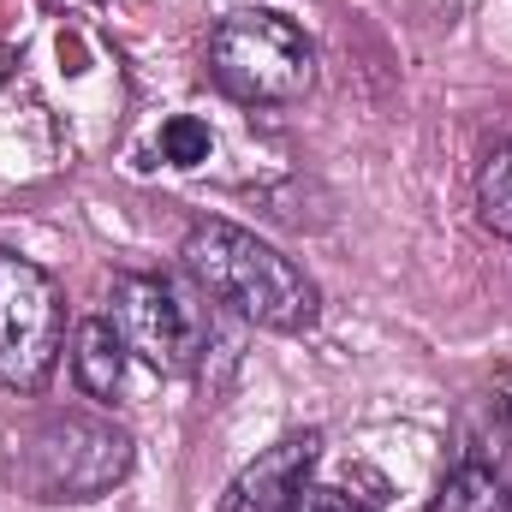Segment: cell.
I'll return each instance as SVG.
<instances>
[{"instance_id": "1", "label": "cell", "mask_w": 512, "mask_h": 512, "mask_svg": "<svg viewBox=\"0 0 512 512\" xmlns=\"http://www.w3.org/2000/svg\"><path fill=\"white\" fill-rule=\"evenodd\" d=\"M179 256H185V274L197 280V292H209L215 304L239 310L256 328L304 334L322 316L316 280L286 251H274L268 239H256V233L233 227V221H197L185 233Z\"/></svg>"}, {"instance_id": "2", "label": "cell", "mask_w": 512, "mask_h": 512, "mask_svg": "<svg viewBox=\"0 0 512 512\" xmlns=\"http://www.w3.org/2000/svg\"><path fill=\"white\" fill-rule=\"evenodd\" d=\"M131 471V435L108 417H48L18 447V489L30 501H96Z\"/></svg>"}, {"instance_id": "3", "label": "cell", "mask_w": 512, "mask_h": 512, "mask_svg": "<svg viewBox=\"0 0 512 512\" xmlns=\"http://www.w3.org/2000/svg\"><path fill=\"white\" fill-rule=\"evenodd\" d=\"M209 72L233 102L280 108L316 84V48L280 12H233L209 36Z\"/></svg>"}, {"instance_id": "4", "label": "cell", "mask_w": 512, "mask_h": 512, "mask_svg": "<svg viewBox=\"0 0 512 512\" xmlns=\"http://www.w3.org/2000/svg\"><path fill=\"white\" fill-rule=\"evenodd\" d=\"M114 328L161 376H191L209 352V310L173 274H120L114 280Z\"/></svg>"}, {"instance_id": "5", "label": "cell", "mask_w": 512, "mask_h": 512, "mask_svg": "<svg viewBox=\"0 0 512 512\" xmlns=\"http://www.w3.org/2000/svg\"><path fill=\"white\" fill-rule=\"evenodd\" d=\"M66 340V304L48 268L0 251V382L12 393H42Z\"/></svg>"}, {"instance_id": "6", "label": "cell", "mask_w": 512, "mask_h": 512, "mask_svg": "<svg viewBox=\"0 0 512 512\" xmlns=\"http://www.w3.org/2000/svg\"><path fill=\"white\" fill-rule=\"evenodd\" d=\"M316 453H322V435H316V429H298V435L274 441L268 453H256L251 465L233 477L221 512H286L298 501V489L310 483Z\"/></svg>"}, {"instance_id": "7", "label": "cell", "mask_w": 512, "mask_h": 512, "mask_svg": "<svg viewBox=\"0 0 512 512\" xmlns=\"http://www.w3.org/2000/svg\"><path fill=\"white\" fill-rule=\"evenodd\" d=\"M126 334L114 328V316H90L78 322V340H72V376L90 399H114L120 382H126Z\"/></svg>"}, {"instance_id": "8", "label": "cell", "mask_w": 512, "mask_h": 512, "mask_svg": "<svg viewBox=\"0 0 512 512\" xmlns=\"http://www.w3.org/2000/svg\"><path fill=\"white\" fill-rule=\"evenodd\" d=\"M512 435V393H471L465 405V423H459V447H465V465H501Z\"/></svg>"}, {"instance_id": "9", "label": "cell", "mask_w": 512, "mask_h": 512, "mask_svg": "<svg viewBox=\"0 0 512 512\" xmlns=\"http://www.w3.org/2000/svg\"><path fill=\"white\" fill-rule=\"evenodd\" d=\"M429 512H507V489H501L495 465H465L459 459L447 471V483H441V495H435Z\"/></svg>"}, {"instance_id": "10", "label": "cell", "mask_w": 512, "mask_h": 512, "mask_svg": "<svg viewBox=\"0 0 512 512\" xmlns=\"http://www.w3.org/2000/svg\"><path fill=\"white\" fill-rule=\"evenodd\" d=\"M477 215L489 233L512 239V143H501L477 173Z\"/></svg>"}, {"instance_id": "11", "label": "cell", "mask_w": 512, "mask_h": 512, "mask_svg": "<svg viewBox=\"0 0 512 512\" xmlns=\"http://www.w3.org/2000/svg\"><path fill=\"white\" fill-rule=\"evenodd\" d=\"M209 149H215V131L203 126L197 114H173V120L161 126V155H167L173 167H203Z\"/></svg>"}, {"instance_id": "12", "label": "cell", "mask_w": 512, "mask_h": 512, "mask_svg": "<svg viewBox=\"0 0 512 512\" xmlns=\"http://www.w3.org/2000/svg\"><path fill=\"white\" fill-rule=\"evenodd\" d=\"M286 512H382V507H376V501H358V495H346V489H328V483H304L298 501Z\"/></svg>"}, {"instance_id": "13", "label": "cell", "mask_w": 512, "mask_h": 512, "mask_svg": "<svg viewBox=\"0 0 512 512\" xmlns=\"http://www.w3.org/2000/svg\"><path fill=\"white\" fill-rule=\"evenodd\" d=\"M6 72H12V48L0 42V84H6Z\"/></svg>"}]
</instances>
